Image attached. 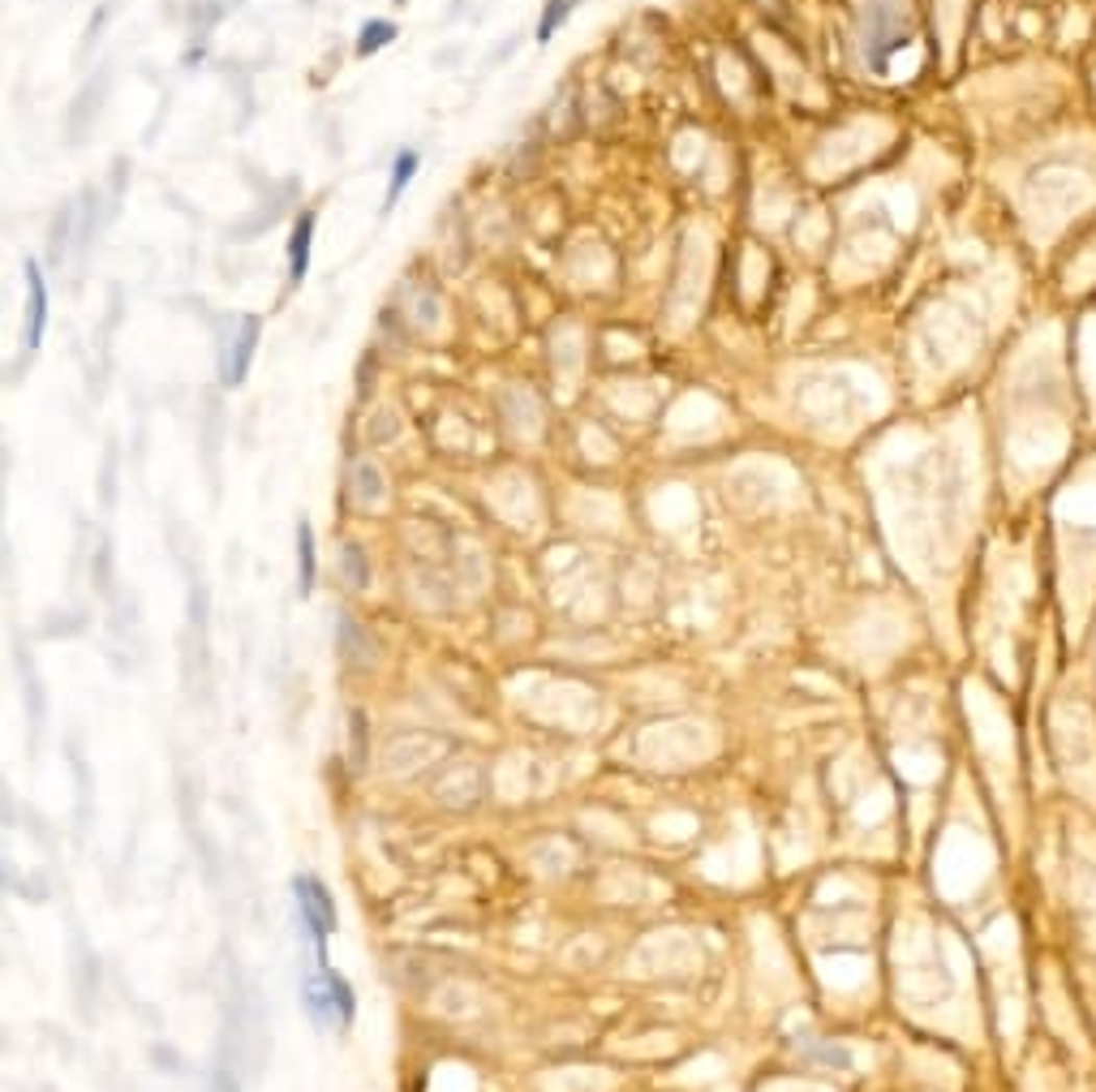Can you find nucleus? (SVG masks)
<instances>
[{"label":"nucleus","instance_id":"1","mask_svg":"<svg viewBox=\"0 0 1096 1092\" xmlns=\"http://www.w3.org/2000/svg\"><path fill=\"white\" fill-rule=\"evenodd\" d=\"M259 336H263V319H254V314H237V319L220 323V383L224 387H241L245 383L250 362H254V348H259Z\"/></svg>","mask_w":1096,"mask_h":1092},{"label":"nucleus","instance_id":"2","mask_svg":"<svg viewBox=\"0 0 1096 1092\" xmlns=\"http://www.w3.org/2000/svg\"><path fill=\"white\" fill-rule=\"evenodd\" d=\"M903 40H907L903 14H899L895 5H873L869 18H864V48H869V65L877 69V74L886 69L895 44H903Z\"/></svg>","mask_w":1096,"mask_h":1092},{"label":"nucleus","instance_id":"3","mask_svg":"<svg viewBox=\"0 0 1096 1092\" xmlns=\"http://www.w3.org/2000/svg\"><path fill=\"white\" fill-rule=\"evenodd\" d=\"M306 1002L318 1019H327V1024H344V1019L352 1015V998H348V985L332 972V968H318V976L306 985Z\"/></svg>","mask_w":1096,"mask_h":1092},{"label":"nucleus","instance_id":"4","mask_svg":"<svg viewBox=\"0 0 1096 1092\" xmlns=\"http://www.w3.org/2000/svg\"><path fill=\"white\" fill-rule=\"evenodd\" d=\"M297 903H301V916L310 921L314 933H332L336 929V903L332 895L314 882V877H297Z\"/></svg>","mask_w":1096,"mask_h":1092},{"label":"nucleus","instance_id":"5","mask_svg":"<svg viewBox=\"0 0 1096 1092\" xmlns=\"http://www.w3.org/2000/svg\"><path fill=\"white\" fill-rule=\"evenodd\" d=\"M26 289H30V306H26V348H40L44 327H48V285L40 263H26Z\"/></svg>","mask_w":1096,"mask_h":1092},{"label":"nucleus","instance_id":"6","mask_svg":"<svg viewBox=\"0 0 1096 1092\" xmlns=\"http://www.w3.org/2000/svg\"><path fill=\"white\" fill-rule=\"evenodd\" d=\"M310 245H314V211H301L293 237H289V285H301L310 271Z\"/></svg>","mask_w":1096,"mask_h":1092},{"label":"nucleus","instance_id":"7","mask_svg":"<svg viewBox=\"0 0 1096 1092\" xmlns=\"http://www.w3.org/2000/svg\"><path fill=\"white\" fill-rule=\"evenodd\" d=\"M396 34H400V30H396V22H387V18H374V22H366V26H362V34H358V44H352V52H358V56L366 60V56L383 52L387 44L396 40Z\"/></svg>","mask_w":1096,"mask_h":1092},{"label":"nucleus","instance_id":"8","mask_svg":"<svg viewBox=\"0 0 1096 1092\" xmlns=\"http://www.w3.org/2000/svg\"><path fill=\"white\" fill-rule=\"evenodd\" d=\"M417 177V151H400L396 160H392V181H387V211H392L396 202H400V194H405V186Z\"/></svg>","mask_w":1096,"mask_h":1092},{"label":"nucleus","instance_id":"9","mask_svg":"<svg viewBox=\"0 0 1096 1092\" xmlns=\"http://www.w3.org/2000/svg\"><path fill=\"white\" fill-rule=\"evenodd\" d=\"M573 9H577V0H546V5H542V18H538V30H534V34H538V44H551V40H555V30L573 18Z\"/></svg>","mask_w":1096,"mask_h":1092},{"label":"nucleus","instance_id":"10","mask_svg":"<svg viewBox=\"0 0 1096 1092\" xmlns=\"http://www.w3.org/2000/svg\"><path fill=\"white\" fill-rule=\"evenodd\" d=\"M297 568H301V593H310V585H314V534H310L306 520L297 525Z\"/></svg>","mask_w":1096,"mask_h":1092},{"label":"nucleus","instance_id":"11","mask_svg":"<svg viewBox=\"0 0 1096 1092\" xmlns=\"http://www.w3.org/2000/svg\"><path fill=\"white\" fill-rule=\"evenodd\" d=\"M344 559H348V573H352V585H366V568H362V551H358V547H348V551H344Z\"/></svg>","mask_w":1096,"mask_h":1092},{"label":"nucleus","instance_id":"12","mask_svg":"<svg viewBox=\"0 0 1096 1092\" xmlns=\"http://www.w3.org/2000/svg\"><path fill=\"white\" fill-rule=\"evenodd\" d=\"M396 5H405V0H396Z\"/></svg>","mask_w":1096,"mask_h":1092}]
</instances>
